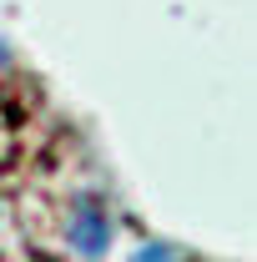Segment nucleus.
<instances>
[{
    "instance_id": "f257e3e1",
    "label": "nucleus",
    "mask_w": 257,
    "mask_h": 262,
    "mask_svg": "<svg viewBox=\"0 0 257 262\" xmlns=\"http://www.w3.org/2000/svg\"><path fill=\"white\" fill-rule=\"evenodd\" d=\"M66 232H71V247H76L81 257H101V252H106V242H111V217L101 212V202L81 196V202L71 207Z\"/></svg>"
},
{
    "instance_id": "f03ea898",
    "label": "nucleus",
    "mask_w": 257,
    "mask_h": 262,
    "mask_svg": "<svg viewBox=\"0 0 257 262\" xmlns=\"http://www.w3.org/2000/svg\"><path fill=\"white\" fill-rule=\"evenodd\" d=\"M136 262H177V252L161 247V242H152V247H141V257H136Z\"/></svg>"
},
{
    "instance_id": "7ed1b4c3",
    "label": "nucleus",
    "mask_w": 257,
    "mask_h": 262,
    "mask_svg": "<svg viewBox=\"0 0 257 262\" xmlns=\"http://www.w3.org/2000/svg\"><path fill=\"white\" fill-rule=\"evenodd\" d=\"M5 66H10V51H5V40H0V71H5Z\"/></svg>"
}]
</instances>
